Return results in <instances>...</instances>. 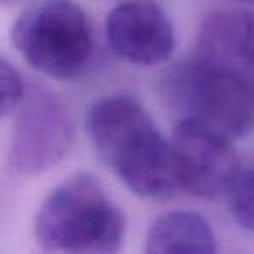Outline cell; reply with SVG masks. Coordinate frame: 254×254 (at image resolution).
Here are the masks:
<instances>
[{"label":"cell","instance_id":"6da1fadb","mask_svg":"<svg viewBox=\"0 0 254 254\" xmlns=\"http://www.w3.org/2000/svg\"><path fill=\"white\" fill-rule=\"evenodd\" d=\"M85 131L101 162L132 193L164 200L180 191L171 141L134 96L96 99L85 113Z\"/></svg>","mask_w":254,"mask_h":254},{"label":"cell","instance_id":"7a4b0ae2","mask_svg":"<svg viewBox=\"0 0 254 254\" xmlns=\"http://www.w3.org/2000/svg\"><path fill=\"white\" fill-rule=\"evenodd\" d=\"M127 218L91 173H75L42 202L33 223L39 246L51 253L120 254Z\"/></svg>","mask_w":254,"mask_h":254},{"label":"cell","instance_id":"3957f363","mask_svg":"<svg viewBox=\"0 0 254 254\" xmlns=\"http://www.w3.org/2000/svg\"><path fill=\"white\" fill-rule=\"evenodd\" d=\"M11 39L30 66L54 80L80 77L94 53L91 19L73 0H37L14 21Z\"/></svg>","mask_w":254,"mask_h":254},{"label":"cell","instance_id":"277c9868","mask_svg":"<svg viewBox=\"0 0 254 254\" xmlns=\"http://www.w3.org/2000/svg\"><path fill=\"white\" fill-rule=\"evenodd\" d=\"M160 91L180 119L198 122L230 139L242 138L254 127V89L198 58L167 70Z\"/></svg>","mask_w":254,"mask_h":254},{"label":"cell","instance_id":"5b68a950","mask_svg":"<svg viewBox=\"0 0 254 254\" xmlns=\"http://www.w3.org/2000/svg\"><path fill=\"white\" fill-rule=\"evenodd\" d=\"M9 145V166L33 176L49 171L66 157L75 141V124L68 106L53 91L26 89Z\"/></svg>","mask_w":254,"mask_h":254},{"label":"cell","instance_id":"8992f818","mask_svg":"<svg viewBox=\"0 0 254 254\" xmlns=\"http://www.w3.org/2000/svg\"><path fill=\"white\" fill-rule=\"evenodd\" d=\"M180 190L200 198L225 195L240 169L232 139L188 119H178L169 138Z\"/></svg>","mask_w":254,"mask_h":254},{"label":"cell","instance_id":"52a82bcc","mask_svg":"<svg viewBox=\"0 0 254 254\" xmlns=\"http://www.w3.org/2000/svg\"><path fill=\"white\" fill-rule=\"evenodd\" d=\"M105 35L112 53L136 66L164 63L176 47L169 16L152 0H129L115 5L106 16Z\"/></svg>","mask_w":254,"mask_h":254},{"label":"cell","instance_id":"ba28073f","mask_svg":"<svg viewBox=\"0 0 254 254\" xmlns=\"http://www.w3.org/2000/svg\"><path fill=\"white\" fill-rule=\"evenodd\" d=\"M200 61L239 77L254 89V14L226 9L211 14L198 30Z\"/></svg>","mask_w":254,"mask_h":254},{"label":"cell","instance_id":"9c48e42d","mask_svg":"<svg viewBox=\"0 0 254 254\" xmlns=\"http://www.w3.org/2000/svg\"><path fill=\"white\" fill-rule=\"evenodd\" d=\"M145 254H218V244L204 216L173 211L153 219L145 237Z\"/></svg>","mask_w":254,"mask_h":254},{"label":"cell","instance_id":"30bf717a","mask_svg":"<svg viewBox=\"0 0 254 254\" xmlns=\"http://www.w3.org/2000/svg\"><path fill=\"white\" fill-rule=\"evenodd\" d=\"M226 204L239 226L254 233V167L237 171L225 191Z\"/></svg>","mask_w":254,"mask_h":254},{"label":"cell","instance_id":"8fae6325","mask_svg":"<svg viewBox=\"0 0 254 254\" xmlns=\"http://www.w3.org/2000/svg\"><path fill=\"white\" fill-rule=\"evenodd\" d=\"M25 82L19 71L0 56V117L14 112L25 98Z\"/></svg>","mask_w":254,"mask_h":254},{"label":"cell","instance_id":"7c38bea8","mask_svg":"<svg viewBox=\"0 0 254 254\" xmlns=\"http://www.w3.org/2000/svg\"><path fill=\"white\" fill-rule=\"evenodd\" d=\"M246 2H254V0H246Z\"/></svg>","mask_w":254,"mask_h":254}]
</instances>
